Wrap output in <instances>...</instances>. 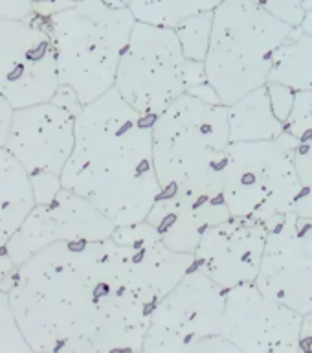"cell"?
<instances>
[{"label": "cell", "instance_id": "2", "mask_svg": "<svg viewBox=\"0 0 312 353\" xmlns=\"http://www.w3.org/2000/svg\"><path fill=\"white\" fill-rule=\"evenodd\" d=\"M228 107L186 92L153 121L160 195L147 221L167 247L193 254L209 226L231 217L225 199Z\"/></svg>", "mask_w": 312, "mask_h": 353}, {"label": "cell", "instance_id": "10", "mask_svg": "<svg viewBox=\"0 0 312 353\" xmlns=\"http://www.w3.org/2000/svg\"><path fill=\"white\" fill-rule=\"evenodd\" d=\"M269 236L256 285L263 294L294 309L312 311V219L296 212L267 223Z\"/></svg>", "mask_w": 312, "mask_h": 353}, {"label": "cell", "instance_id": "23", "mask_svg": "<svg viewBox=\"0 0 312 353\" xmlns=\"http://www.w3.org/2000/svg\"><path fill=\"white\" fill-rule=\"evenodd\" d=\"M30 181H32L33 195H35V203L37 204H46L50 201H54L55 195L63 188L61 175H55V173L39 171V173H32L30 175Z\"/></svg>", "mask_w": 312, "mask_h": 353}, {"label": "cell", "instance_id": "7", "mask_svg": "<svg viewBox=\"0 0 312 353\" xmlns=\"http://www.w3.org/2000/svg\"><path fill=\"white\" fill-rule=\"evenodd\" d=\"M298 138L283 132L274 140L231 142L226 153L225 199L233 217L269 223L294 212L305 186L294 164Z\"/></svg>", "mask_w": 312, "mask_h": 353}, {"label": "cell", "instance_id": "20", "mask_svg": "<svg viewBox=\"0 0 312 353\" xmlns=\"http://www.w3.org/2000/svg\"><path fill=\"white\" fill-rule=\"evenodd\" d=\"M0 353H32L26 336L22 335L19 322L11 307L10 294L0 287Z\"/></svg>", "mask_w": 312, "mask_h": 353}, {"label": "cell", "instance_id": "5", "mask_svg": "<svg viewBox=\"0 0 312 353\" xmlns=\"http://www.w3.org/2000/svg\"><path fill=\"white\" fill-rule=\"evenodd\" d=\"M292 30L256 0H222L215 8L204 72L220 103L230 107L269 83L275 52Z\"/></svg>", "mask_w": 312, "mask_h": 353}, {"label": "cell", "instance_id": "29", "mask_svg": "<svg viewBox=\"0 0 312 353\" xmlns=\"http://www.w3.org/2000/svg\"><path fill=\"white\" fill-rule=\"evenodd\" d=\"M302 352H312V311L307 314H303Z\"/></svg>", "mask_w": 312, "mask_h": 353}, {"label": "cell", "instance_id": "11", "mask_svg": "<svg viewBox=\"0 0 312 353\" xmlns=\"http://www.w3.org/2000/svg\"><path fill=\"white\" fill-rule=\"evenodd\" d=\"M303 314L259 291L256 283L226 289L222 335L242 353L302 352Z\"/></svg>", "mask_w": 312, "mask_h": 353}, {"label": "cell", "instance_id": "6", "mask_svg": "<svg viewBox=\"0 0 312 353\" xmlns=\"http://www.w3.org/2000/svg\"><path fill=\"white\" fill-rule=\"evenodd\" d=\"M206 81L204 63L184 55L175 28L136 21L114 81L132 109L156 118L182 94Z\"/></svg>", "mask_w": 312, "mask_h": 353}, {"label": "cell", "instance_id": "13", "mask_svg": "<svg viewBox=\"0 0 312 353\" xmlns=\"http://www.w3.org/2000/svg\"><path fill=\"white\" fill-rule=\"evenodd\" d=\"M76 118L54 101L15 109L6 149L30 175H61L76 145Z\"/></svg>", "mask_w": 312, "mask_h": 353}, {"label": "cell", "instance_id": "4", "mask_svg": "<svg viewBox=\"0 0 312 353\" xmlns=\"http://www.w3.org/2000/svg\"><path fill=\"white\" fill-rule=\"evenodd\" d=\"M134 24L131 8L120 0H77L46 19L59 83L74 88L83 105L114 88Z\"/></svg>", "mask_w": 312, "mask_h": 353}, {"label": "cell", "instance_id": "8", "mask_svg": "<svg viewBox=\"0 0 312 353\" xmlns=\"http://www.w3.org/2000/svg\"><path fill=\"white\" fill-rule=\"evenodd\" d=\"M226 289L197 267L154 305L143 352L189 353L198 342L222 335Z\"/></svg>", "mask_w": 312, "mask_h": 353}, {"label": "cell", "instance_id": "16", "mask_svg": "<svg viewBox=\"0 0 312 353\" xmlns=\"http://www.w3.org/2000/svg\"><path fill=\"white\" fill-rule=\"evenodd\" d=\"M30 173L6 148H0V248L21 228L35 208Z\"/></svg>", "mask_w": 312, "mask_h": 353}, {"label": "cell", "instance_id": "1", "mask_svg": "<svg viewBox=\"0 0 312 353\" xmlns=\"http://www.w3.org/2000/svg\"><path fill=\"white\" fill-rule=\"evenodd\" d=\"M32 352H143L154 302L138 270L136 247L112 237L59 241L0 283Z\"/></svg>", "mask_w": 312, "mask_h": 353}, {"label": "cell", "instance_id": "27", "mask_svg": "<svg viewBox=\"0 0 312 353\" xmlns=\"http://www.w3.org/2000/svg\"><path fill=\"white\" fill-rule=\"evenodd\" d=\"M13 116H15V107L4 96H0V148H6L8 143Z\"/></svg>", "mask_w": 312, "mask_h": 353}, {"label": "cell", "instance_id": "24", "mask_svg": "<svg viewBox=\"0 0 312 353\" xmlns=\"http://www.w3.org/2000/svg\"><path fill=\"white\" fill-rule=\"evenodd\" d=\"M294 164L303 186L312 188V137L298 138L294 145Z\"/></svg>", "mask_w": 312, "mask_h": 353}, {"label": "cell", "instance_id": "30", "mask_svg": "<svg viewBox=\"0 0 312 353\" xmlns=\"http://www.w3.org/2000/svg\"><path fill=\"white\" fill-rule=\"evenodd\" d=\"M302 28L309 33V35H312V11H309V15L305 17V21H303Z\"/></svg>", "mask_w": 312, "mask_h": 353}, {"label": "cell", "instance_id": "9", "mask_svg": "<svg viewBox=\"0 0 312 353\" xmlns=\"http://www.w3.org/2000/svg\"><path fill=\"white\" fill-rule=\"evenodd\" d=\"M57 59L46 19H0V96L15 109L46 103L59 88Z\"/></svg>", "mask_w": 312, "mask_h": 353}, {"label": "cell", "instance_id": "22", "mask_svg": "<svg viewBox=\"0 0 312 353\" xmlns=\"http://www.w3.org/2000/svg\"><path fill=\"white\" fill-rule=\"evenodd\" d=\"M275 19L292 28H300L312 11V0H256Z\"/></svg>", "mask_w": 312, "mask_h": 353}, {"label": "cell", "instance_id": "25", "mask_svg": "<svg viewBox=\"0 0 312 353\" xmlns=\"http://www.w3.org/2000/svg\"><path fill=\"white\" fill-rule=\"evenodd\" d=\"M33 17V0H0V19L30 21Z\"/></svg>", "mask_w": 312, "mask_h": 353}, {"label": "cell", "instance_id": "18", "mask_svg": "<svg viewBox=\"0 0 312 353\" xmlns=\"http://www.w3.org/2000/svg\"><path fill=\"white\" fill-rule=\"evenodd\" d=\"M222 0H132V15L138 22L176 28L195 15L214 11Z\"/></svg>", "mask_w": 312, "mask_h": 353}, {"label": "cell", "instance_id": "12", "mask_svg": "<svg viewBox=\"0 0 312 353\" xmlns=\"http://www.w3.org/2000/svg\"><path fill=\"white\" fill-rule=\"evenodd\" d=\"M116 230L101 210L68 188L46 204H35L26 221L6 245L15 265H22L39 250L59 241H101Z\"/></svg>", "mask_w": 312, "mask_h": 353}, {"label": "cell", "instance_id": "31", "mask_svg": "<svg viewBox=\"0 0 312 353\" xmlns=\"http://www.w3.org/2000/svg\"><path fill=\"white\" fill-rule=\"evenodd\" d=\"M121 2H123V4H125V6H129L132 2V0H121Z\"/></svg>", "mask_w": 312, "mask_h": 353}, {"label": "cell", "instance_id": "19", "mask_svg": "<svg viewBox=\"0 0 312 353\" xmlns=\"http://www.w3.org/2000/svg\"><path fill=\"white\" fill-rule=\"evenodd\" d=\"M211 24H214V11H206V13H200V15H195L180 22L175 28L176 35L182 43L184 55L189 61L204 63L209 48Z\"/></svg>", "mask_w": 312, "mask_h": 353}, {"label": "cell", "instance_id": "3", "mask_svg": "<svg viewBox=\"0 0 312 353\" xmlns=\"http://www.w3.org/2000/svg\"><path fill=\"white\" fill-rule=\"evenodd\" d=\"M153 121L132 109L116 88L85 105L76 118V145L61 181L116 226L147 219L160 195Z\"/></svg>", "mask_w": 312, "mask_h": 353}, {"label": "cell", "instance_id": "17", "mask_svg": "<svg viewBox=\"0 0 312 353\" xmlns=\"http://www.w3.org/2000/svg\"><path fill=\"white\" fill-rule=\"evenodd\" d=\"M269 81L280 83L294 92L312 90V35L294 28L274 55Z\"/></svg>", "mask_w": 312, "mask_h": 353}, {"label": "cell", "instance_id": "15", "mask_svg": "<svg viewBox=\"0 0 312 353\" xmlns=\"http://www.w3.org/2000/svg\"><path fill=\"white\" fill-rule=\"evenodd\" d=\"M294 90L280 83H264L263 87L245 94L228 107L231 142H259L280 138L294 103Z\"/></svg>", "mask_w": 312, "mask_h": 353}, {"label": "cell", "instance_id": "28", "mask_svg": "<svg viewBox=\"0 0 312 353\" xmlns=\"http://www.w3.org/2000/svg\"><path fill=\"white\" fill-rule=\"evenodd\" d=\"M17 270V265L13 261V258L8 252V248L2 247L0 248V283L4 280H8L13 272Z\"/></svg>", "mask_w": 312, "mask_h": 353}, {"label": "cell", "instance_id": "14", "mask_svg": "<svg viewBox=\"0 0 312 353\" xmlns=\"http://www.w3.org/2000/svg\"><path fill=\"white\" fill-rule=\"evenodd\" d=\"M269 226L250 217H228L209 226L195 250V267L225 289L258 278Z\"/></svg>", "mask_w": 312, "mask_h": 353}, {"label": "cell", "instance_id": "21", "mask_svg": "<svg viewBox=\"0 0 312 353\" xmlns=\"http://www.w3.org/2000/svg\"><path fill=\"white\" fill-rule=\"evenodd\" d=\"M285 132L296 138L312 137V90L294 94V103L287 120Z\"/></svg>", "mask_w": 312, "mask_h": 353}, {"label": "cell", "instance_id": "26", "mask_svg": "<svg viewBox=\"0 0 312 353\" xmlns=\"http://www.w3.org/2000/svg\"><path fill=\"white\" fill-rule=\"evenodd\" d=\"M76 2L77 0H33V13L43 19H48L59 11L68 10Z\"/></svg>", "mask_w": 312, "mask_h": 353}]
</instances>
